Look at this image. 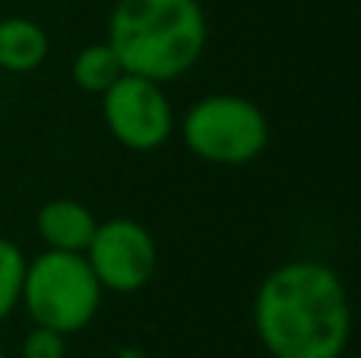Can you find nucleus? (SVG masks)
I'll return each instance as SVG.
<instances>
[{"mask_svg": "<svg viewBox=\"0 0 361 358\" xmlns=\"http://www.w3.org/2000/svg\"><path fill=\"white\" fill-rule=\"evenodd\" d=\"M0 358H6V352H4V342H0Z\"/></svg>", "mask_w": 361, "mask_h": 358, "instance_id": "12", "label": "nucleus"}, {"mask_svg": "<svg viewBox=\"0 0 361 358\" xmlns=\"http://www.w3.org/2000/svg\"><path fill=\"white\" fill-rule=\"evenodd\" d=\"M180 137L200 162L235 168L257 162L267 152L269 121L257 101L235 92H216L187 108Z\"/></svg>", "mask_w": 361, "mask_h": 358, "instance_id": "4", "label": "nucleus"}, {"mask_svg": "<svg viewBox=\"0 0 361 358\" xmlns=\"http://www.w3.org/2000/svg\"><path fill=\"white\" fill-rule=\"evenodd\" d=\"M25 264H29V257L23 254V247L10 238H0V323L19 308Z\"/></svg>", "mask_w": 361, "mask_h": 358, "instance_id": "10", "label": "nucleus"}, {"mask_svg": "<svg viewBox=\"0 0 361 358\" xmlns=\"http://www.w3.org/2000/svg\"><path fill=\"white\" fill-rule=\"evenodd\" d=\"M102 99L105 127L124 149L152 152L165 146L175 133V111L162 82L124 73L114 86H108Z\"/></svg>", "mask_w": 361, "mask_h": 358, "instance_id": "6", "label": "nucleus"}, {"mask_svg": "<svg viewBox=\"0 0 361 358\" xmlns=\"http://www.w3.org/2000/svg\"><path fill=\"white\" fill-rule=\"evenodd\" d=\"M343 358H355V355H343Z\"/></svg>", "mask_w": 361, "mask_h": 358, "instance_id": "13", "label": "nucleus"}, {"mask_svg": "<svg viewBox=\"0 0 361 358\" xmlns=\"http://www.w3.org/2000/svg\"><path fill=\"white\" fill-rule=\"evenodd\" d=\"M82 257L92 266L102 289L114 295H133L146 289L159 270V245L152 232L127 216L99 222Z\"/></svg>", "mask_w": 361, "mask_h": 358, "instance_id": "5", "label": "nucleus"}, {"mask_svg": "<svg viewBox=\"0 0 361 358\" xmlns=\"http://www.w3.org/2000/svg\"><path fill=\"white\" fill-rule=\"evenodd\" d=\"M63 355H67V336L51 327L32 323V330L23 340V358H63Z\"/></svg>", "mask_w": 361, "mask_h": 358, "instance_id": "11", "label": "nucleus"}, {"mask_svg": "<svg viewBox=\"0 0 361 358\" xmlns=\"http://www.w3.org/2000/svg\"><path fill=\"white\" fill-rule=\"evenodd\" d=\"M48 32L25 16L0 19V70L4 73H32L48 61Z\"/></svg>", "mask_w": 361, "mask_h": 358, "instance_id": "8", "label": "nucleus"}, {"mask_svg": "<svg viewBox=\"0 0 361 358\" xmlns=\"http://www.w3.org/2000/svg\"><path fill=\"white\" fill-rule=\"evenodd\" d=\"M124 76V67H121L118 54L108 42H92L86 48L76 51L73 63H70V80H73L76 89L89 95H102L108 86Z\"/></svg>", "mask_w": 361, "mask_h": 358, "instance_id": "9", "label": "nucleus"}, {"mask_svg": "<svg viewBox=\"0 0 361 358\" xmlns=\"http://www.w3.org/2000/svg\"><path fill=\"white\" fill-rule=\"evenodd\" d=\"M105 289L99 285L92 266L82 254L51 251L44 247L38 257L25 264L23 298L32 323L51 327L63 336H73L95 321Z\"/></svg>", "mask_w": 361, "mask_h": 358, "instance_id": "3", "label": "nucleus"}, {"mask_svg": "<svg viewBox=\"0 0 361 358\" xmlns=\"http://www.w3.org/2000/svg\"><path fill=\"white\" fill-rule=\"evenodd\" d=\"M254 333L269 358H343L352 340V302L343 276L311 257L286 260L254 292Z\"/></svg>", "mask_w": 361, "mask_h": 358, "instance_id": "1", "label": "nucleus"}, {"mask_svg": "<svg viewBox=\"0 0 361 358\" xmlns=\"http://www.w3.org/2000/svg\"><path fill=\"white\" fill-rule=\"evenodd\" d=\"M105 42L124 73L165 86L200 63L209 44V23L200 0H118Z\"/></svg>", "mask_w": 361, "mask_h": 358, "instance_id": "2", "label": "nucleus"}, {"mask_svg": "<svg viewBox=\"0 0 361 358\" xmlns=\"http://www.w3.org/2000/svg\"><path fill=\"white\" fill-rule=\"evenodd\" d=\"M95 226H99V219H95L92 209L80 200H70V197L48 200L35 216L38 238L51 251L82 254L89 247V241H92Z\"/></svg>", "mask_w": 361, "mask_h": 358, "instance_id": "7", "label": "nucleus"}]
</instances>
